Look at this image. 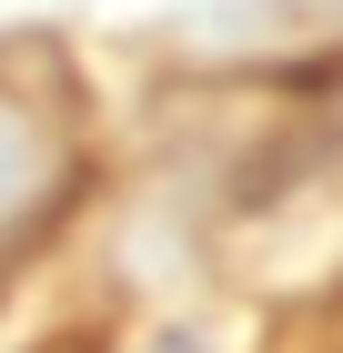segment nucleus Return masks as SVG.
Returning <instances> with one entry per match:
<instances>
[{"mask_svg":"<svg viewBox=\"0 0 343 353\" xmlns=\"http://www.w3.org/2000/svg\"><path fill=\"white\" fill-rule=\"evenodd\" d=\"M71 192L81 182H71V162H61L51 111L21 101V91H0V232H41Z\"/></svg>","mask_w":343,"mask_h":353,"instance_id":"f257e3e1","label":"nucleus"}]
</instances>
